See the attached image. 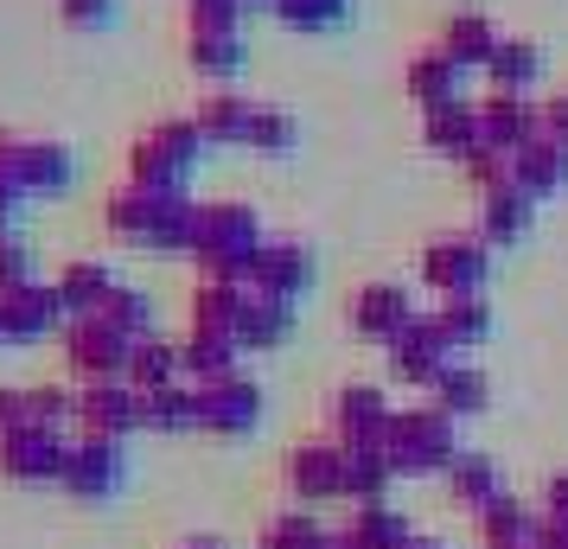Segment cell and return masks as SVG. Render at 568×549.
Here are the masks:
<instances>
[{"mask_svg":"<svg viewBox=\"0 0 568 549\" xmlns=\"http://www.w3.org/2000/svg\"><path fill=\"white\" fill-rule=\"evenodd\" d=\"M199 148H211L192 115H160L148 134H134L129 148V180L154 192H185V173L199 166Z\"/></svg>","mask_w":568,"mask_h":549,"instance_id":"obj_2","label":"cell"},{"mask_svg":"<svg viewBox=\"0 0 568 549\" xmlns=\"http://www.w3.org/2000/svg\"><path fill=\"white\" fill-rule=\"evenodd\" d=\"M389 396L377 384H345V390L326 403V421H333V441L338 447H384V428H389Z\"/></svg>","mask_w":568,"mask_h":549,"instance_id":"obj_13","label":"cell"},{"mask_svg":"<svg viewBox=\"0 0 568 549\" xmlns=\"http://www.w3.org/2000/svg\"><path fill=\"white\" fill-rule=\"evenodd\" d=\"M64 365H71V377L78 384H103V377H129V352H134V339L129 333H115L109 319H97V314H78L64 333Z\"/></svg>","mask_w":568,"mask_h":549,"instance_id":"obj_7","label":"cell"},{"mask_svg":"<svg viewBox=\"0 0 568 549\" xmlns=\"http://www.w3.org/2000/svg\"><path fill=\"white\" fill-rule=\"evenodd\" d=\"M440 479H447L454 505H466V511H479V505H491V498L505 492V486H498V467H491L486 454H473V447H460L454 467L440 472Z\"/></svg>","mask_w":568,"mask_h":549,"instance_id":"obj_35","label":"cell"},{"mask_svg":"<svg viewBox=\"0 0 568 549\" xmlns=\"http://www.w3.org/2000/svg\"><path fill=\"white\" fill-rule=\"evenodd\" d=\"M294 307H301V301H282V294L250 288L243 294V314H236V345H243V352H275V345H287V333H294Z\"/></svg>","mask_w":568,"mask_h":549,"instance_id":"obj_23","label":"cell"},{"mask_svg":"<svg viewBox=\"0 0 568 549\" xmlns=\"http://www.w3.org/2000/svg\"><path fill=\"white\" fill-rule=\"evenodd\" d=\"M287 492L301 505H326V498H345V447L338 441H301L287 447Z\"/></svg>","mask_w":568,"mask_h":549,"instance_id":"obj_14","label":"cell"},{"mask_svg":"<svg viewBox=\"0 0 568 549\" xmlns=\"http://www.w3.org/2000/svg\"><path fill=\"white\" fill-rule=\"evenodd\" d=\"M141 428L148 435H185V428H199V390L192 384L141 390Z\"/></svg>","mask_w":568,"mask_h":549,"instance_id":"obj_31","label":"cell"},{"mask_svg":"<svg viewBox=\"0 0 568 549\" xmlns=\"http://www.w3.org/2000/svg\"><path fill=\"white\" fill-rule=\"evenodd\" d=\"M180 345H166L160 333H148V339H134L129 352V384L134 390H166V384H180Z\"/></svg>","mask_w":568,"mask_h":549,"instance_id":"obj_36","label":"cell"},{"mask_svg":"<svg viewBox=\"0 0 568 549\" xmlns=\"http://www.w3.org/2000/svg\"><path fill=\"white\" fill-rule=\"evenodd\" d=\"M511 180L517 192H530V199H556L568 185V141H556V134H537V141H524L511 154Z\"/></svg>","mask_w":568,"mask_h":549,"instance_id":"obj_21","label":"cell"},{"mask_svg":"<svg viewBox=\"0 0 568 549\" xmlns=\"http://www.w3.org/2000/svg\"><path fill=\"white\" fill-rule=\"evenodd\" d=\"M173 199L180 192H154V185H134V180H122L115 192L103 199V224H109V236H122V243H148L154 236V224L173 211Z\"/></svg>","mask_w":568,"mask_h":549,"instance_id":"obj_18","label":"cell"},{"mask_svg":"<svg viewBox=\"0 0 568 549\" xmlns=\"http://www.w3.org/2000/svg\"><path fill=\"white\" fill-rule=\"evenodd\" d=\"M250 288H224V282H199L192 288V326L185 333H231L236 339V314H243Z\"/></svg>","mask_w":568,"mask_h":549,"instance_id":"obj_39","label":"cell"},{"mask_svg":"<svg viewBox=\"0 0 568 549\" xmlns=\"http://www.w3.org/2000/svg\"><path fill=\"white\" fill-rule=\"evenodd\" d=\"M409 319H415V294L403 288V282H364V288L352 294V333H358V339L389 345Z\"/></svg>","mask_w":568,"mask_h":549,"instance_id":"obj_17","label":"cell"},{"mask_svg":"<svg viewBox=\"0 0 568 549\" xmlns=\"http://www.w3.org/2000/svg\"><path fill=\"white\" fill-rule=\"evenodd\" d=\"M243 148H256V154H287V148H301V122H294L282 103H256Z\"/></svg>","mask_w":568,"mask_h":549,"instance_id":"obj_41","label":"cell"},{"mask_svg":"<svg viewBox=\"0 0 568 549\" xmlns=\"http://www.w3.org/2000/svg\"><path fill=\"white\" fill-rule=\"evenodd\" d=\"M384 454H389V467H396V479H435L460 454V421L447 416V409H435V403H409V409L389 416Z\"/></svg>","mask_w":568,"mask_h":549,"instance_id":"obj_1","label":"cell"},{"mask_svg":"<svg viewBox=\"0 0 568 549\" xmlns=\"http://www.w3.org/2000/svg\"><path fill=\"white\" fill-rule=\"evenodd\" d=\"M58 13H64V27L90 32V27H103L109 20V0H58Z\"/></svg>","mask_w":568,"mask_h":549,"instance_id":"obj_46","label":"cell"},{"mask_svg":"<svg viewBox=\"0 0 568 549\" xmlns=\"http://www.w3.org/2000/svg\"><path fill=\"white\" fill-rule=\"evenodd\" d=\"M409 549H454V543H440V537H415Z\"/></svg>","mask_w":568,"mask_h":549,"instance_id":"obj_54","label":"cell"},{"mask_svg":"<svg viewBox=\"0 0 568 549\" xmlns=\"http://www.w3.org/2000/svg\"><path fill=\"white\" fill-rule=\"evenodd\" d=\"M352 13V0H275V20L282 27H301V32H326Z\"/></svg>","mask_w":568,"mask_h":549,"instance_id":"obj_43","label":"cell"},{"mask_svg":"<svg viewBox=\"0 0 568 549\" xmlns=\"http://www.w3.org/2000/svg\"><path fill=\"white\" fill-rule=\"evenodd\" d=\"M78 173V160L64 141H27V134L0 129V180L13 185L20 199H39V192H64Z\"/></svg>","mask_w":568,"mask_h":549,"instance_id":"obj_4","label":"cell"},{"mask_svg":"<svg viewBox=\"0 0 568 549\" xmlns=\"http://www.w3.org/2000/svg\"><path fill=\"white\" fill-rule=\"evenodd\" d=\"M0 345H7V314H0Z\"/></svg>","mask_w":568,"mask_h":549,"instance_id":"obj_56","label":"cell"},{"mask_svg":"<svg viewBox=\"0 0 568 549\" xmlns=\"http://www.w3.org/2000/svg\"><path fill=\"white\" fill-rule=\"evenodd\" d=\"M13 428H27V390L0 384V435H13Z\"/></svg>","mask_w":568,"mask_h":549,"instance_id":"obj_48","label":"cell"},{"mask_svg":"<svg viewBox=\"0 0 568 549\" xmlns=\"http://www.w3.org/2000/svg\"><path fill=\"white\" fill-rule=\"evenodd\" d=\"M129 486V454L122 441H103V435H78L71 441V467H64V486L78 505H109V498Z\"/></svg>","mask_w":568,"mask_h":549,"instance_id":"obj_9","label":"cell"},{"mask_svg":"<svg viewBox=\"0 0 568 549\" xmlns=\"http://www.w3.org/2000/svg\"><path fill=\"white\" fill-rule=\"evenodd\" d=\"M345 537H352V549H409L415 543V523L384 498V505H358L352 523H345Z\"/></svg>","mask_w":568,"mask_h":549,"instance_id":"obj_30","label":"cell"},{"mask_svg":"<svg viewBox=\"0 0 568 549\" xmlns=\"http://www.w3.org/2000/svg\"><path fill=\"white\" fill-rule=\"evenodd\" d=\"M185 7H236L243 13V0H185Z\"/></svg>","mask_w":568,"mask_h":549,"instance_id":"obj_53","label":"cell"},{"mask_svg":"<svg viewBox=\"0 0 568 549\" xmlns=\"http://www.w3.org/2000/svg\"><path fill=\"white\" fill-rule=\"evenodd\" d=\"M262 549H333V530L313 518L307 505H287L262 523Z\"/></svg>","mask_w":568,"mask_h":549,"instance_id":"obj_38","label":"cell"},{"mask_svg":"<svg viewBox=\"0 0 568 549\" xmlns=\"http://www.w3.org/2000/svg\"><path fill=\"white\" fill-rule=\"evenodd\" d=\"M479 134H486V148H498V154H517L524 141L542 134V109L524 90H486L479 96Z\"/></svg>","mask_w":568,"mask_h":549,"instance_id":"obj_16","label":"cell"},{"mask_svg":"<svg viewBox=\"0 0 568 549\" xmlns=\"http://www.w3.org/2000/svg\"><path fill=\"white\" fill-rule=\"evenodd\" d=\"M250 115H256V103L231 96V90H211V96L192 103V122H199V134H205L211 148H243L250 141Z\"/></svg>","mask_w":568,"mask_h":549,"instance_id":"obj_26","label":"cell"},{"mask_svg":"<svg viewBox=\"0 0 568 549\" xmlns=\"http://www.w3.org/2000/svg\"><path fill=\"white\" fill-rule=\"evenodd\" d=\"M97 319H109V326H115V333H129V339H148V333H154V301H148V288L115 282V294L97 307Z\"/></svg>","mask_w":568,"mask_h":549,"instance_id":"obj_40","label":"cell"},{"mask_svg":"<svg viewBox=\"0 0 568 549\" xmlns=\"http://www.w3.org/2000/svg\"><path fill=\"white\" fill-rule=\"evenodd\" d=\"M422 282L435 294H479L491 275V243L479 231H440L422 243Z\"/></svg>","mask_w":568,"mask_h":549,"instance_id":"obj_3","label":"cell"},{"mask_svg":"<svg viewBox=\"0 0 568 549\" xmlns=\"http://www.w3.org/2000/svg\"><path fill=\"white\" fill-rule=\"evenodd\" d=\"M243 7H275V0H243Z\"/></svg>","mask_w":568,"mask_h":549,"instance_id":"obj_55","label":"cell"},{"mask_svg":"<svg viewBox=\"0 0 568 549\" xmlns=\"http://www.w3.org/2000/svg\"><path fill=\"white\" fill-rule=\"evenodd\" d=\"M460 173L473 180V192H498V185H511V154H498V148H473V154L460 160Z\"/></svg>","mask_w":568,"mask_h":549,"instance_id":"obj_44","label":"cell"},{"mask_svg":"<svg viewBox=\"0 0 568 549\" xmlns=\"http://www.w3.org/2000/svg\"><path fill=\"white\" fill-rule=\"evenodd\" d=\"M498 39H505V32L491 27L486 13H454V20L440 27V45H447V52L460 58L466 71H486L491 52H498Z\"/></svg>","mask_w":568,"mask_h":549,"instance_id":"obj_34","label":"cell"},{"mask_svg":"<svg viewBox=\"0 0 568 549\" xmlns=\"http://www.w3.org/2000/svg\"><path fill=\"white\" fill-rule=\"evenodd\" d=\"M460 358V345L435 326V314H415L396 339L384 345V370L396 384H415V390H435V377Z\"/></svg>","mask_w":568,"mask_h":549,"instance_id":"obj_6","label":"cell"},{"mask_svg":"<svg viewBox=\"0 0 568 549\" xmlns=\"http://www.w3.org/2000/svg\"><path fill=\"white\" fill-rule=\"evenodd\" d=\"M199 390V428L217 435V441H243V435H256L262 421V384L256 377H217V384H192Z\"/></svg>","mask_w":568,"mask_h":549,"instance_id":"obj_10","label":"cell"},{"mask_svg":"<svg viewBox=\"0 0 568 549\" xmlns=\"http://www.w3.org/2000/svg\"><path fill=\"white\" fill-rule=\"evenodd\" d=\"M27 282H39V275H32V256H27V243H20L13 231H0V294L27 288Z\"/></svg>","mask_w":568,"mask_h":549,"instance_id":"obj_45","label":"cell"},{"mask_svg":"<svg viewBox=\"0 0 568 549\" xmlns=\"http://www.w3.org/2000/svg\"><path fill=\"white\" fill-rule=\"evenodd\" d=\"M262 217L236 199H217V205H199V243H192V262L205 256H236V250H262Z\"/></svg>","mask_w":568,"mask_h":549,"instance_id":"obj_15","label":"cell"},{"mask_svg":"<svg viewBox=\"0 0 568 549\" xmlns=\"http://www.w3.org/2000/svg\"><path fill=\"white\" fill-rule=\"evenodd\" d=\"M435 326H440L454 345H460V352H466V345H479V339L491 333V301H486V288H479V294H440V301H435Z\"/></svg>","mask_w":568,"mask_h":549,"instance_id":"obj_32","label":"cell"},{"mask_svg":"<svg viewBox=\"0 0 568 549\" xmlns=\"http://www.w3.org/2000/svg\"><path fill=\"white\" fill-rule=\"evenodd\" d=\"M486 134H479V103H435V109H422V148L440 160H466L473 148H479Z\"/></svg>","mask_w":568,"mask_h":549,"instance_id":"obj_20","label":"cell"},{"mask_svg":"<svg viewBox=\"0 0 568 549\" xmlns=\"http://www.w3.org/2000/svg\"><path fill=\"white\" fill-rule=\"evenodd\" d=\"M256 288L262 294H282V301H301L313 288V250L294 243V236H268L256 262Z\"/></svg>","mask_w":568,"mask_h":549,"instance_id":"obj_22","label":"cell"},{"mask_svg":"<svg viewBox=\"0 0 568 549\" xmlns=\"http://www.w3.org/2000/svg\"><path fill=\"white\" fill-rule=\"evenodd\" d=\"M13 217H20V192L0 180V231H13Z\"/></svg>","mask_w":568,"mask_h":549,"instance_id":"obj_51","label":"cell"},{"mask_svg":"<svg viewBox=\"0 0 568 549\" xmlns=\"http://www.w3.org/2000/svg\"><path fill=\"white\" fill-rule=\"evenodd\" d=\"M236 358H243V345H236L231 333H185V345H180L185 384H217V377H236Z\"/></svg>","mask_w":568,"mask_h":549,"instance_id":"obj_28","label":"cell"},{"mask_svg":"<svg viewBox=\"0 0 568 549\" xmlns=\"http://www.w3.org/2000/svg\"><path fill=\"white\" fill-rule=\"evenodd\" d=\"M64 467H71V441L58 428L0 435V479H13V486H64Z\"/></svg>","mask_w":568,"mask_h":549,"instance_id":"obj_8","label":"cell"},{"mask_svg":"<svg viewBox=\"0 0 568 549\" xmlns=\"http://www.w3.org/2000/svg\"><path fill=\"white\" fill-rule=\"evenodd\" d=\"M428 403H435V409H447L454 421H466V416H486V403H491V377H486L479 365H460V358H454V365H447V370L435 377V390H428Z\"/></svg>","mask_w":568,"mask_h":549,"instance_id":"obj_27","label":"cell"},{"mask_svg":"<svg viewBox=\"0 0 568 549\" xmlns=\"http://www.w3.org/2000/svg\"><path fill=\"white\" fill-rule=\"evenodd\" d=\"M185 64L205 78H231L243 64V13L236 7H185Z\"/></svg>","mask_w":568,"mask_h":549,"instance_id":"obj_5","label":"cell"},{"mask_svg":"<svg viewBox=\"0 0 568 549\" xmlns=\"http://www.w3.org/2000/svg\"><path fill=\"white\" fill-rule=\"evenodd\" d=\"M542 518H568V467L542 479Z\"/></svg>","mask_w":568,"mask_h":549,"instance_id":"obj_47","label":"cell"},{"mask_svg":"<svg viewBox=\"0 0 568 549\" xmlns=\"http://www.w3.org/2000/svg\"><path fill=\"white\" fill-rule=\"evenodd\" d=\"M403 90H409L422 109H435V103H460V90H466V64L447 45H415L409 64H403Z\"/></svg>","mask_w":568,"mask_h":549,"instance_id":"obj_19","label":"cell"},{"mask_svg":"<svg viewBox=\"0 0 568 549\" xmlns=\"http://www.w3.org/2000/svg\"><path fill=\"white\" fill-rule=\"evenodd\" d=\"M473 523H479V543L486 549H537V523L542 518L517 492H498L491 505L473 511Z\"/></svg>","mask_w":568,"mask_h":549,"instance_id":"obj_24","label":"cell"},{"mask_svg":"<svg viewBox=\"0 0 568 549\" xmlns=\"http://www.w3.org/2000/svg\"><path fill=\"white\" fill-rule=\"evenodd\" d=\"M396 486L384 447H345V498L352 505H384V492Z\"/></svg>","mask_w":568,"mask_h":549,"instance_id":"obj_33","label":"cell"},{"mask_svg":"<svg viewBox=\"0 0 568 549\" xmlns=\"http://www.w3.org/2000/svg\"><path fill=\"white\" fill-rule=\"evenodd\" d=\"M58 294H64V307H71V319L78 314H97L109 294H115V268H109L103 256H78L58 268Z\"/></svg>","mask_w":568,"mask_h":549,"instance_id":"obj_29","label":"cell"},{"mask_svg":"<svg viewBox=\"0 0 568 549\" xmlns=\"http://www.w3.org/2000/svg\"><path fill=\"white\" fill-rule=\"evenodd\" d=\"M0 314H7V345H39L71 326V307H64L58 282H27V288L0 294Z\"/></svg>","mask_w":568,"mask_h":549,"instance_id":"obj_12","label":"cell"},{"mask_svg":"<svg viewBox=\"0 0 568 549\" xmlns=\"http://www.w3.org/2000/svg\"><path fill=\"white\" fill-rule=\"evenodd\" d=\"M537 71H542V45L537 39H524V32H505L498 52H491V64H486L491 90H524Z\"/></svg>","mask_w":568,"mask_h":549,"instance_id":"obj_37","label":"cell"},{"mask_svg":"<svg viewBox=\"0 0 568 549\" xmlns=\"http://www.w3.org/2000/svg\"><path fill=\"white\" fill-rule=\"evenodd\" d=\"M83 435H103V441H122L141 428V390L129 377H103V384H78V416H71Z\"/></svg>","mask_w":568,"mask_h":549,"instance_id":"obj_11","label":"cell"},{"mask_svg":"<svg viewBox=\"0 0 568 549\" xmlns=\"http://www.w3.org/2000/svg\"><path fill=\"white\" fill-rule=\"evenodd\" d=\"M27 390V428H64L78 416V390L71 384H20Z\"/></svg>","mask_w":568,"mask_h":549,"instance_id":"obj_42","label":"cell"},{"mask_svg":"<svg viewBox=\"0 0 568 549\" xmlns=\"http://www.w3.org/2000/svg\"><path fill=\"white\" fill-rule=\"evenodd\" d=\"M542 134H556V141H568V90H556V96H542Z\"/></svg>","mask_w":568,"mask_h":549,"instance_id":"obj_49","label":"cell"},{"mask_svg":"<svg viewBox=\"0 0 568 549\" xmlns=\"http://www.w3.org/2000/svg\"><path fill=\"white\" fill-rule=\"evenodd\" d=\"M180 549H224V543H217V537H185Z\"/></svg>","mask_w":568,"mask_h":549,"instance_id":"obj_52","label":"cell"},{"mask_svg":"<svg viewBox=\"0 0 568 549\" xmlns=\"http://www.w3.org/2000/svg\"><path fill=\"white\" fill-rule=\"evenodd\" d=\"M530 217H537V199L517 192V180L498 185V192H479V236H486L491 250L517 243V236L530 231Z\"/></svg>","mask_w":568,"mask_h":549,"instance_id":"obj_25","label":"cell"},{"mask_svg":"<svg viewBox=\"0 0 568 549\" xmlns=\"http://www.w3.org/2000/svg\"><path fill=\"white\" fill-rule=\"evenodd\" d=\"M537 549H568V518H542L537 523Z\"/></svg>","mask_w":568,"mask_h":549,"instance_id":"obj_50","label":"cell"}]
</instances>
